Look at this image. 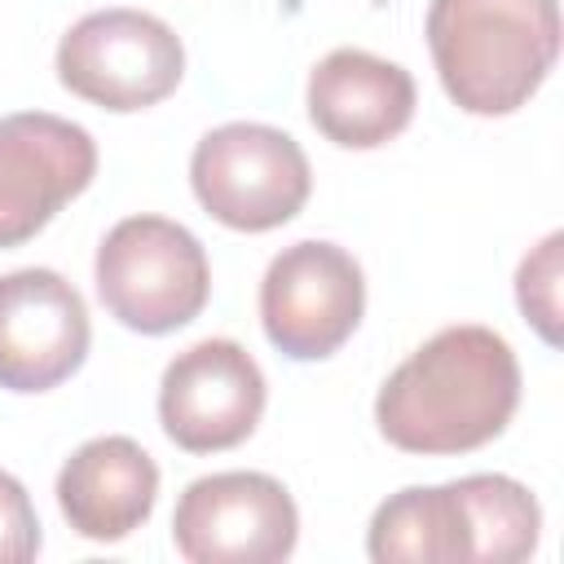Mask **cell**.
<instances>
[{
  "mask_svg": "<svg viewBox=\"0 0 564 564\" xmlns=\"http://www.w3.org/2000/svg\"><path fill=\"white\" fill-rule=\"evenodd\" d=\"M207 291L203 242L167 216H128L97 247V295L128 330L167 335L203 313Z\"/></svg>",
  "mask_w": 564,
  "mask_h": 564,
  "instance_id": "obj_3",
  "label": "cell"
},
{
  "mask_svg": "<svg viewBox=\"0 0 564 564\" xmlns=\"http://www.w3.org/2000/svg\"><path fill=\"white\" fill-rule=\"evenodd\" d=\"M97 141L48 110L0 119V251L35 238L75 194L93 185Z\"/></svg>",
  "mask_w": 564,
  "mask_h": 564,
  "instance_id": "obj_8",
  "label": "cell"
},
{
  "mask_svg": "<svg viewBox=\"0 0 564 564\" xmlns=\"http://www.w3.org/2000/svg\"><path fill=\"white\" fill-rule=\"evenodd\" d=\"M40 551V520L18 476L0 471V564H26Z\"/></svg>",
  "mask_w": 564,
  "mask_h": 564,
  "instance_id": "obj_16",
  "label": "cell"
},
{
  "mask_svg": "<svg viewBox=\"0 0 564 564\" xmlns=\"http://www.w3.org/2000/svg\"><path fill=\"white\" fill-rule=\"evenodd\" d=\"M366 313L361 264L335 242H291L260 282V322L269 344L291 361H322L348 344Z\"/></svg>",
  "mask_w": 564,
  "mask_h": 564,
  "instance_id": "obj_6",
  "label": "cell"
},
{
  "mask_svg": "<svg viewBox=\"0 0 564 564\" xmlns=\"http://www.w3.org/2000/svg\"><path fill=\"white\" fill-rule=\"evenodd\" d=\"M560 247H564V234H546L533 247V256L520 260V273H516L520 313L533 322V330L551 348L560 344Z\"/></svg>",
  "mask_w": 564,
  "mask_h": 564,
  "instance_id": "obj_15",
  "label": "cell"
},
{
  "mask_svg": "<svg viewBox=\"0 0 564 564\" xmlns=\"http://www.w3.org/2000/svg\"><path fill=\"white\" fill-rule=\"evenodd\" d=\"M185 75L181 35L141 9H97L57 44V79L75 97L128 115L159 106Z\"/></svg>",
  "mask_w": 564,
  "mask_h": 564,
  "instance_id": "obj_5",
  "label": "cell"
},
{
  "mask_svg": "<svg viewBox=\"0 0 564 564\" xmlns=\"http://www.w3.org/2000/svg\"><path fill=\"white\" fill-rule=\"evenodd\" d=\"M308 119L344 150L388 145L414 119V79L366 48H335L308 75Z\"/></svg>",
  "mask_w": 564,
  "mask_h": 564,
  "instance_id": "obj_11",
  "label": "cell"
},
{
  "mask_svg": "<svg viewBox=\"0 0 564 564\" xmlns=\"http://www.w3.org/2000/svg\"><path fill=\"white\" fill-rule=\"evenodd\" d=\"M366 551L375 564H467L471 533L463 498L449 485H414L379 502Z\"/></svg>",
  "mask_w": 564,
  "mask_h": 564,
  "instance_id": "obj_13",
  "label": "cell"
},
{
  "mask_svg": "<svg viewBox=\"0 0 564 564\" xmlns=\"http://www.w3.org/2000/svg\"><path fill=\"white\" fill-rule=\"evenodd\" d=\"M189 181L207 216L229 229L264 234L300 216L313 189L308 159L295 137L269 123H220L189 159Z\"/></svg>",
  "mask_w": 564,
  "mask_h": 564,
  "instance_id": "obj_4",
  "label": "cell"
},
{
  "mask_svg": "<svg viewBox=\"0 0 564 564\" xmlns=\"http://www.w3.org/2000/svg\"><path fill=\"white\" fill-rule=\"evenodd\" d=\"M159 498V467L132 436L84 441L57 471V507L88 542H123Z\"/></svg>",
  "mask_w": 564,
  "mask_h": 564,
  "instance_id": "obj_12",
  "label": "cell"
},
{
  "mask_svg": "<svg viewBox=\"0 0 564 564\" xmlns=\"http://www.w3.org/2000/svg\"><path fill=\"white\" fill-rule=\"evenodd\" d=\"M84 295L53 269H13L0 278V388L48 392L88 357Z\"/></svg>",
  "mask_w": 564,
  "mask_h": 564,
  "instance_id": "obj_10",
  "label": "cell"
},
{
  "mask_svg": "<svg viewBox=\"0 0 564 564\" xmlns=\"http://www.w3.org/2000/svg\"><path fill=\"white\" fill-rule=\"evenodd\" d=\"M427 48L458 110L511 115L542 88L560 57V4L432 0Z\"/></svg>",
  "mask_w": 564,
  "mask_h": 564,
  "instance_id": "obj_2",
  "label": "cell"
},
{
  "mask_svg": "<svg viewBox=\"0 0 564 564\" xmlns=\"http://www.w3.org/2000/svg\"><path fill=\"white\" fill-rule=\"evenodd\" d=\"M520 405V361L489 326H445L379 388L375 423L405 454H467L502 436Z\"/></svg>",
  "mask_w": 564,
  "mask_h": 564,
  "instance_id": "obj_1",
  "label": "cell"
},
{
  "mask_svg": "<svg viewBox=\"0 0 564 564\" xmlns=\"http://www.w3.org/2000/svg\"><path fill=\"white\" fill-rule=\"evenodd\" d=\"M264 414V375L234 339H203L176 352L159 383V423L189 454L242 445Z\"/></svg>",
  "mask_w": 564,
  "mask_h": 564,
  "instance_id": "obj_9",
  "label": "cell"
},
{
  "mask_svg": "<svg viewBox=\"0 0 564 564\" xmlns=\"http://www.w3.org/2000/svg\"><path fill=\"white\" fill-rule=\"evenodd\" d=\"M295 538L300 511L264 471L198 476L172 511V542L189 564H278Z\"/></svg>",
  "mask_w": 564,
  "mask_h": 564,
  "instance_id": "obj_7",
  "label": "cell"
},
{
  "mask_svg": "<svg viewBox=\"0 0 564 564\" xmlns=\"http://www.w3.org/2000/svg\"><path fill=\"white\" fill-rule=\"evenodd\" d=\"M463 511H467V533H471V560L480 564H520L538 551L542 533V507L538 498L511 480V476H463L454 480Z\"/></svg>",
  "mask_w": 564,
  "mask_h": 564,
  "instance_id": "obj_14",
  "label": "cell"
}]
</instances>
